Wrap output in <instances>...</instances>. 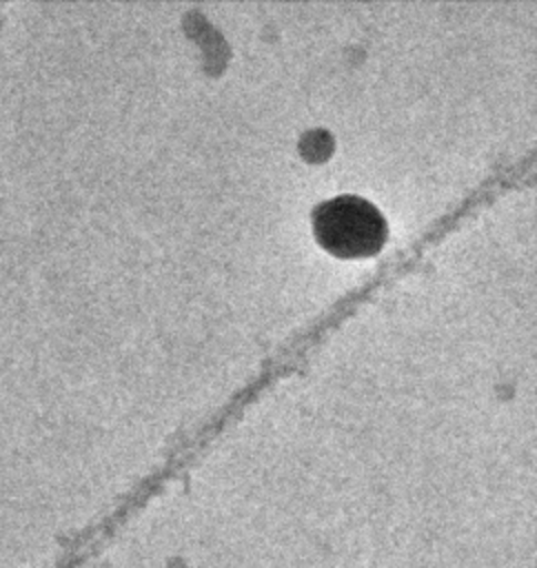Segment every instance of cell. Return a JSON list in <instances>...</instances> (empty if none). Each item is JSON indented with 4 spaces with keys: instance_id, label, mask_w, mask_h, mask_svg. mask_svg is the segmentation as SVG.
<instances>
[{
    "instance_id": "cell-1",
    "label": "cell",
    "mask_w": 537,
    "mask_h": 568,
    "mask_svg": "<svg viewBox=\"0 0 537 568\" xmlns=\"http://www.w3.org/2000/svg\"><path fill=\"white\" fill-rule=\"evenodd\" d=\"M313 231L322 248L340 257L375 255L388 233L379 209L366 197L342 193L313 209Z\"/></svg>"
}]
</instances>
